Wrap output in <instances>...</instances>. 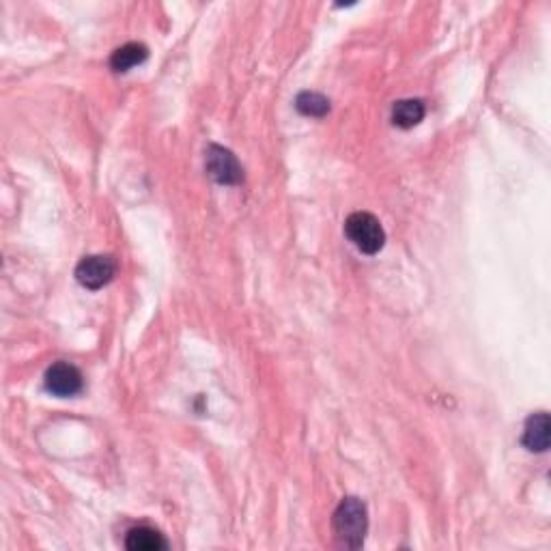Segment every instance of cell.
<instances>
[{
  "instance_id": "cell-9",
  "label": "cell",
  "mask_w": 551,
  "mask_h": 551,
  "mask_svg": "<svg viewBox=\"0 0 551 551\" xmlns=\"http://www.w3.org/2000/svg\"><path fill=\"white\" fill-rule=\"evenodd\" d=\"M424 112L427 110H424L422 99H400L392 108V123L403 130L416 128L424 119Z\"/></svg>"
},
{
  "instance_id": "cell-2",
  "label": "cell",
  "mask_w": 551,
  "mask_h": 551,
  "mask_svg": "<svg viewBox=\"0 0 551 551\" xmlns=\"http://www.w3.org/2000/svg\"><path fill=\"white\" fill-rule=\"evenodd\" d=\"M345 235L364 255H377L386 244V231L369 212H356L345 220Z\"/></svg>"
},
{
  "instance_id": "cell-1",
  "label": "cell",
  "mask_w": 551,
  "mask_h": 551,
  "mask_svg": "<svg viewBox=\"0 0 551 551\" xmlns=\"http://www.w3.org/2000/svg\"><path fill=\"white\" fill-rule=\"evenodd\" d=\"M332 528L340 547L360 549L369 530L367 504L360 498H345L334 511Z\"/></svg>"
},
{
  "instance_id": "cell-5",
  "label": "cell",
  "mask_w": 551,
  "mask_h": 551,
  "mask_svg": "<svg viewBox=\"0 0 551 551\" xmlns=\"http://www.w3.org/2000/svg\"><path fill=\"white\" fill-rule=\"evenodd\" d=\"M44 383H46V390L54 394V397L69 399L82 392L85 379H82V373L78 370V367H74V364L54 362L52 367L46 370Z\"/></svg>"
},
{
  "instance_id": "cell-6",
  "label": "cell",
  "mask_w": 551,
  "mask_h": 551,
  "mask_svg": "<svg viewBox=\"0 0 551 551\" xmlns=\"http://www.w3.org/2000/svg\"><path fill=\"white\" fill-rule=\"evenodd\" d=\"M549 437H551V422L549 416L545 411L532 413V416L525 421V429H524V446L528 448L530 452H545L549 448Z\"/></svg>"
},
{
  "instance_id": "cell-8",
  "label": "cell",
  "mask_w": 551,
  "mask_h": 551,
  "mask_svg": "<svg viewBox=\"0 0 551 551\" xmlns=\"http://www.w3.org/2000/svg\"><path fill=\"white\" fill-rule=\"evenodd\" d=\"M149 57V47L145 44H138V41H131V44H125L121 47H117L110 57V68L117 71V74H128L130 69H134L136 65H142Z\"/></svg>"
},
{
  "instance_id": "cell-3",
  "label": "cell",
  "mask_w": 551,
  "mask_h": 551,
  "mask_svg": "<svg viewBox=\"0 0 551 551\" xmlns=\"http://www.w3.org/2000/svg\"><path fill=\"white\" fill-rule=\"evenodd\" d=\"M207 175L220 185H239L244 182V169L229 149L209 145L205 153Z\"/></svg>"
},
{
  "instance_id": "cell-10",
  "label": "cell",
  "mask_w": 551,
  "mask_h": 551,
  "mask_svg": "<svg viewBox=\"0 0 551 551\" xmlns=\"http://www.w3.org/2000/svg\"><path fill=\"white\" fill-rule=\"evenodd\" d=\"M296 108L299 115L321 119L329 112V99L326 95L315 93V91H302L296 98Z\"/></svg>"
},
{
  "instance_id": "cell-7",
  "label": "cell",
  "mask_w": 551,
  "mask_h": 551,
  "mask_svg": "<svg viewBox=\"0 0 551 551\" xmlns=\"http://www.w3.org/2000/svg\"><path fill=\"white\" fill-rule=\"evenodd\" d=\"M125 547L130 551H164L169 549V543L158 530L149 528V525H138L125 536Z\"/></svg>"
},
{
  "instance_id": "cell-4",
  "label": "cell",
  "mask_w": 551,
  "mask_h": 551,
  "mask_svg": "<svg viewBox=\"0 0 551 551\" xmlns=\"http://www.w3.org/2000/svg\"><path fill=\"white\" fill-rule=\"evenodd\" d=\"M117 263L108 255L85 256L76 267V280L88 291H98L115 278Z\"/></svg>"
}]
</instances>
